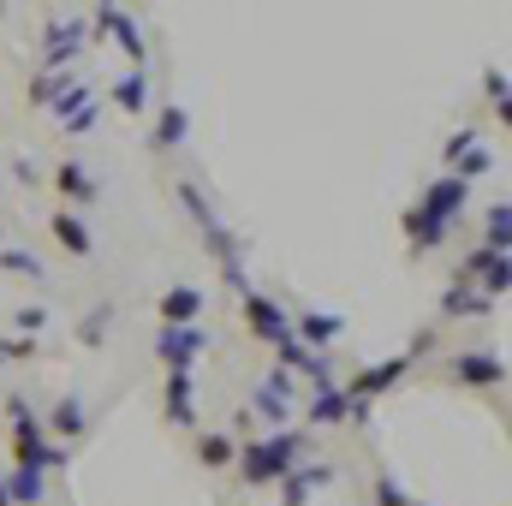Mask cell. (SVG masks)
<instances>
[{
	"instance_id": "6da1fadb",
	"label": "cell",
	"mask_w": 512,
	"mask_h": 506,
	"mask_svg": "<svg viewBox=\"0 0 512 506\" xmlns=\"http://www.w3.org/2000/svg\"><path fill=\"white\" fill-rule=\"evenodd\" d=\"M465 209V185L453 179V173H441L429 191H423V203L405 215V239H411V251L423 256V251H435L447 233H453V215Z\"/></svg>"
},
{
	"instance_id": "7a4b0ae2",
	"label": "cell",
	"mask_w": 512,
	"mask_h": 506,
	"mask_svg": "<svg viewBox=\"0 0 512 506\" xmlns=\"http://www.w3.org/2000/svg\"><path fill=\"white\" fill-rule=\"evenodd\" d=\"M298 459H304V435L298 429H280V435L251 441L239 453V471H245V483H280L286 471H298Z\"/></svg>"
},
{
	"instance_id": "3957f363",
	"label": "cell",
	"mask_w": 512,
	"mask_h": 506,
	"mask_svg": "<svg viewBox=\"0 0 512 506\" xmlns=\"http://www.w3.org/2000/svg\"><path fill=\"white\" fill-rule=\"evenodd\" d=\"M6 411H12V459H18V465H30V471H54V465H66V447L48 441V435L36 429V417H30L24 399H6Z\"/></svg>"
},
{
	"instance_id": "277c9868",
	"label": "cell",
	"mask_w": 512,
	"mask_h": 506,
	"mask_svg": "<svg viewBox=\"0 0 512 506\" xmlns=\"http://www.w3.org/2000/svg\"><path fill=\"white\" fill-rule=\"evenodd\" d=\"M155 352H161V364H167L173 376H191V364L209 352V334H203V328H161V334H155Z\"/></svg>"
},
{
	"instance_id": "5b68a950",
	"label": "cell",
	"mask_w": 512,
	"mask_h": 506,
	"mask_svg": "<svg viewBox=\"0 0 512 506\" xmlns=\"http://www.w3.org/2000/svg\"><path fill=\"white\" fill-rule=\"evenodd\" d=\"M245 322H251V334L256 340H268L274 352L292 340V316L274 304V298H262V292H245Z\"/></svg>"
},
{
	"instance_id": "8992f818",
	"label": "cell",
	"mask_w": 512,
	"mask_h": 506,
	"mask_svg": "<svg viewBox=\"0 0 512 506\" xmlns=\"http://www.w3.org/2000/svg\"><path fill=\"white\" fill-rule=\"evenodd\" d=\"M459 274H465V280H477V286H483V298L495 304V298L507 292V280H512V262H507V256H495V251H471Z\"/></svg>"
},
{
	"instance_id": "52a82bcc",
	"label": "cell",
	"mask_w": 512,
	"mask_h": 506,
	"mask_svg": "<svg viewBox=\"0 0 512 506\" xmlns=\"http://www.w3.org/2000/svg\"><path fill=\"white\" fill-rule=\"evenodd\" d=\"M280 370H286V376L298 370V376L310 381L316 393H322V387H334V376H328V358H322V352H310V346H298V340H286V346H280Z\"/></svg>"
},
{
	"instance_id": "ba28073f",
	"label": "cell",
	"mask_w": 512,
	"mask_h": 506,
	"mask_svg": "<svg viewBox=\"0 0 512 506\" xmlns=\"http://www.w3.org/2000/svg\"><path fill=\"white\" fill-rule=\"evenodd\" d=\"M155 316H161V328H197V316H203V292H197V286H173V292L155 304Z\"/></svg>"
},
{
	"instance_id": "9c48e42d",
	"label": "cell",
	"mask_w": 512,
	"mask_h": 506,
	"mask_svg": "<svg viewBox=\"0 0 512 506\" xmlns=\"http://www.w3.org/2000/svg\"><path fill=\"white\" fill-rule=\"evenodd\" d=\"M346 417H370V405L364 399H352V393H340V387H322L316 399H310V423H346Z\"/></svg>"
},
{
	"instance_id": "30bf717a",
	"label": "cell",
	"mask_w": 512,
	"mask_h": 506,
	"mask_svg": "<svg viewBox=\"0 0 512 506\" xmlns=\"http://www.w3.org/2000/svg\"><path fill=\"white\" fill-rule=\"evenodd\" d=\"M453 376L465 381V387H501V381H507V364H501L495 352H465V358L453 364Z\"/></svg>"
},
{
	"instance_id": "8fae6325",
	"label": "cell",
	"mask_w": 512,
	"mask_h": 506,
	"mask_svg": "<svg viewBox=\"0 0 512 506\" xmlns=\"http://www.w3.org/2000/svg\"><path fill=\"white\" fill-rule=\"evenodd\" d=\"M405 370H411V358H382V364H376V370H364V376L352 381V387H346V393H352V399H364V405H370V399H376V393H387V387H393V381L405 376Z\"/></svg>"
},
{
	"instance_id": "7c38bea8",
	"label": "cell",
	"mask_w": 512,
	"mask_h": 506,
	"mask_svg": "<svg viewBox=\"0 0 512 506\" xmlns=\"http://www.w3.org/2000/svg\"><path fill=\"white\" fill-rule=\"evenodd\" d=\"M310 340V346H328V340H340L346 334V316H328V310H304V316H292V340Z\"/></svg>"
},
{
	"instance_id": "4fadbf2b",
	"label": "cell",
	"mask_w": 512,
	"mask_h": 506,
	"mask_svg": "<svg viewBox=\"0 0 512 506\" xmlns=\"http://www.w3.org/2000/svg\"><path fill=\"white\" fill-rule=\"evenodd\" d=\"M78 42H84V24H78V18H66V24H48V36H42V54H48V66H66V60L78 54Z\"/></svg>"
},
{
	"instance_id": "5bb4252c",
	"label": "cell",
	"mask_w": 512,
	"mask_h": 506,
	"mask_svg": "<svg viewBox=\"0 0 512 506\" xmlns=\"http://www.w3.org/2000/svg\"><path fill=\"white\" fill-rule=\"evenodd\" d=\"M0 489H6V506H36L42 495H48L42 471H30V465H18V471H12V477L0 483Z\"/></svg>"
},
{
	"instance_id": "9a60e30c",
	"label": "cell",
	"mask_w": 512,
	"mask_h": 506,
	"mask_svg": "<svg viewBox=\"0 0 512 506\" xmlns=\"http://www.w3.org/2000/svg\"><path fill=\"white\" fill-rule=\"evenodd\" d=\"M96 24H102V30H108V36H114V42L126 48L131 60H143V36H137V24H131L120 6H102V12H96Z\"/></svg>"
},
{
	"instance_id": "2e32d148",
	"label": "cell",
	"mask_w": 512,
	"mask_h": 506,
	"mask_svg": "<svg viewBox=\"0 0 512 506\" xmlns=\"http://www.w3.org/2000/svg\"><path fill=\"white\" fill-rule=\"evenodd\" d=\"M322 483H328V465L286 471V477H280V501H286V506H304V501H310V489H322Z\"/></svg>"
},
{
	"instance_id": "e0dca14e",
	"label": "cell",
	"mask_w": 512,
	"mask_h": 506,
	"mask_svg": "<svg viewBox=\"0 0 512 506\" xmlns=\"http://www.w3.org/2000/svg\"><path fill=\"white\" fill-rule=\"evenodd\" d=\"M48 227H54V239H60V245H66L72 256H90V251H96V239H90V227H84L78 215H66V209H60Z\"/></svg>"
},
{
	"instance_id": "ac0fdd59",
	"label": "cell",
	"mask_w": 512,
	"mask_h": 506,
	"mask_svg": "<svg viewBox=\"0 0 512 506\" xmlns=\"http://www.w3.org/2000/svg\"><path fill=\"white\" fill-rule=\"evenodd\" d=\"M167 417L173 423H197V387H191V376L167 381Z\"/></svg>"
},
{
	"instance_id": "d6986e66",
	"label": "cell",
	"mask_w": 512,
	"mask_h": 506,
	"mask_svg": "<svg viewBox=\"0 0 512 506\" xmlns=\"http://www.w3.org/2000/svg\"><path fill=\"white\" fill-rule=\"evenodd\" d=\"M441 316H489V298L471 292V286H453V292L441 298Z\"/></svg>"
},
{
	"instance_id": "ffe728a7",
	"label": "cell",
	"mask_w": 512,
	"mask_h": 506,
	"mask_svg": "<svg viewBox=\"0 0 512 506\" xmlns=\"http://www.w3.org/2000/svg\"><path fill=\"white\" fill-rule=\"evenodd\" d=\"M191 137V114L185 108H161V126H155V149H173Z\"/></svg>"
},
{
	"instance_id": "44dd1931",
	"label": "cell",
	"mask_w": 512,
	"mask_h": 506,
	"mask_svg": "<svg viewBox=\"0 0 512 506\" xmlns=\"http://www.w3.org/2000/svg\"><path fill=\"white\" fill-rule=\"evenodd\" d=\"M54 179H60V191H66V197H78V203H90V197H96V179H90L78 161H60V173H54Z\"/></svg>"
},
{
	"instance_id": "7402d4cb",
	"label": "cell",
	"mask_w": 512,
	"mask_h": 506,
	"mask_svg": "<svg viewBox=\"0 0 512 506\" xmlns=\"http://www.w3.org/2000/svg\"><path fill=\"white\" fill-rule=\"evenodd\" d=\"M197 459H203L209 471H221V465H233V459H239V447H233L227 435H203V441H197Z\"/></svg>"
},
{
	"instance_id": "603a6c76",
	"label": "cell",
	"mask_w": 512,
	"mask_h": 506,
	"mask_svg": "<svg viewBox=\"0 0 512 506\" xmlns=\"http://www.w3.org/2000/svg\"><path fill=\"white\" fill-rule=\"evenodd\" d=\"M114 102H120L126 114H143V102H149V78H143V72L120 78V84H114Z\"/></svg>"
},
{
	"instance_id": "cb8c5ba5",
	"label": "cell",
	"mask_w": 512,
	"mask_h": 506,
	"mask_svg": "<svg viewBox=\"0 0 512 506\" xmlns=\"http://www.w3.org/2000/svg\"><path fill=\"white\" fill-rule=\"evenodd\" d=\"M507 239H512V209L507 203H495V209H489V245H483V251L507 256Z\"/></svg>"
},
{
	"instance_id": "d4e9b609",
	"label": "cell",
	"mask_w": 512,
	"mask_h": 506,
	"mask_svg": "<svg viewBox=\"0 0 512 506\" xmlns=\"http://www.w3.org/2000/svg\"><path fill=\"white\" fill-rule=\"evenodd\" d=\"M489 167H495V155H489V149L477 143V149H465V155H459V167H453V179H459V185H471V179H477V173H489Z\"/></svg>"
},
{
	"instance_id": "484cf974",
	"label": "cell",
	"mask_w": 512,
	"mask_h": 506,
	"mask_svg": "<svg viewBox=\"0 0 512 506\" xmlns=\"http://www.w3.org/2000/svg\"><path fill=\"white\" fill-rule=\"evenodd\" d=\"M0 268H12L18 280H42V274H48V268H42L30 251H0Z\"/></svg>"
},
{
	"instance_id": "4316f807",
	"label": "cell",
	"mask_w": 512,
	"mask_h": 506,
	"mask_svg": "<svg viewBox=\"0 0 512 506\" xmlns=\"http://www.w3.org/2000/svg\"><path fill=\"white\" fill-rule=\"evenodd\" d=\"M84 429V405L78 399H60L54 405V435H78Z\"/></svg>"
},
{
	"instance_id": "83f0119b",
	"label": "cell",
	"mask_w": 512,
	"mask_h": 506,
	"mask_svg": "<svg viewBox=\"0 0 512 506\" xmlns=\"http://www.w3.org/2000/svg\"><path fill=\"white\" fill-rule=\"evenodd\" d=\"M376 506H417V501H411L393 477H376Z\"/></svg>"
},
{
	"instance_id": "f1b7e54d",
	"label": "cell",
	"mask_w": 512,
	"mask_h": 506,
	"mask_svg": "<svg viewBox=\"0 0 512 506\" xmlns=\"http://www.w3.org/2000/svg\"><path fill=\"white\" fill-rule=\"evenodd\" d=\"M54 90H60V72H42V78L30 84V102H42V108H48V102H54Z\"/></svg>"
},
{
	"instance_id": "f546056e",
	"label": "cell",
	"mask_w": 512,
	"mask_h": 506,
	"mask_svg": "<svg viewBox=\"0 0 512 506\" xmlns=\"http://www.w3.org/2000/svg\"><path fill=\"white\" fill-rule=\"evenodd\" d=\"M108 316H114L108 304H102V310H90V322L78 328V334H84V346H96V340H102V328H108Z\"/></svg>"
},
{
	"instance_id": "4dcf8cb0",
	"label": "cell",
	"mask_w": 512,
	"mask_h": 506,
	"mask_svg": "<svg viewBox=\"0 0 512 506\" xmlns=\"http://www.w3.org/2000/svg\"><path fill=\"white\" fill-rule=\"evenodd\" d=\"M465 149H477V131L465 126V131H453V137H447V149H441V155H447V161H459V155H465Z\"/></svg>"
},
{
	"instance_id": "1f68e13d",
	"label": "cell",
	"mask_w": 512,
	"mask_h": 506,
	"mask_svg": "<svg viewBox=\"0 0 512 506\" xmlns=\"http://www.w3.org/2000/svg\"><path fill=\"white\" fill-rule=\"evenodd\" d=\"M12 322H18V328H24V334H36V328H42V322H48V310H42V304H24V310H18V316H12Z\"/></svg>"
},
{
	"instance_id": "d6a6232c",
	"label": "cell",
	"mask_w": 512,
	"mask_h": 506,
	"mask_svg": "<svg viewBox=\"0 0 512 506\" xmlns=\"http://www.w3.org/2000/svg\"><path fill=\"white\" fill-rule=\"evenodd\" d=\"M483 90L495 96V108H507V72H489V78H483Z\"/></svg>"
},
{
	"instance_id": "836d02e7",
	"label": "cell",
	"mask_w": 512,
	"mask_h": 506,
	"mask_svg": "<svg viewBox=\"0 0 512 506\" xmlns=\"http://www.w3.org/2000/svg\"><path fill=\"white\" fill-rule=\"evenodd\" d=\"M0 506H6V489H0Z\"/></svg>"
}]
</instances>
